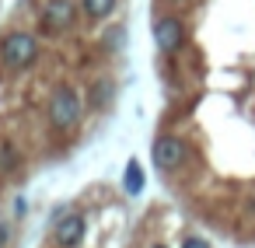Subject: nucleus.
<instances>
[{"label":"nucleus","mask_w":255,"mask_h":248,"mask_svg":"<svg viewBox=\"0 0 255 248\" xmlns=\"http://www.w3.org/2000/svg\"><path fill=\"white\" fill-rule=\"evenodd\" d=\"M0 60H4L11 70H25L39 60V42L32 32H7L4 42H0Z\"/></svg>","instance_id":"f257e3e1"},{"label":"nucleus","mask_w":255,"mask_h":248,"mask_svg":"<svg viewBox=\"0 0 255 248\" xmlns=\"http://www.w3.org/2000/svg\"><path fill=\"white\" fill-rule=\"evenodd\" d=\"M81 112H84V98L74 88H56V95L49 98V123L56 129H70L81 123Z\"/></svg>","instance_id":"f03ea898"},{"label":"nucleus","mask_w":255,"mask_h":248,"mask_svg":"<svg viewBox=\"0 0 255 248\" xmlns=\"http://www.w3.org/2000/svg\"><path fill=\"white\" fill-rule=\"evenodd\" d=\"M150 157H154V164H157L161 171H175V168H182V161H185V143H182L178 136H157L154 147H150Z\"/></svg>","instance_id":"7ed1b4c3"},{"label":"nucleus","mask_w":255,"mask_h":248,"mask_svg":"<svg viewBox=\"0 0 255 248\" xmlns=\"http://www.w3.org/2000/svg\"><path fill=\"white\" fill-rule=\"evenodd\" d=\"M154 42H157V49L161 53H178L182 49V42H185V28H182V21L178 18H157V25H154Z\"/></svg>","instance_id":"20e7f679"},{"label":"nucleus","mask_w":255,"mask_h":248,"mask_svg":"<svg viewBox=\"0 0 255 248\" xmlns=\"http://www.w3.org/2000/svg\"><path fill=\"white\" fill-rule=\"evenodd\" d=\"M77 18V7L74 0H49V4L42 7V25L53 28V32H67Z\"/></svg>","instance_id":"39448f33"},{"label":"nucleus","mask_w":255,"mask_h":248,"mask_svg":"<svg viewBox=\"0 0 255 248\" xmlns=\"http://www.w3.org/2000/svg\"><path fill=\"white\" fill-rule=\"evenodd\" d=\"M84 238V217L81 213H67L60 224H56V245L60 248H77Z\"/></svg>","instance_id":"423d86ee"},{"label":"nucleus","mask_w":255,"mask_h":248,"mask_svg":"<svg viewBox=\"0 0 255 248\" xmlns=\"http://www.w3.org/2000/svg\"><path fill=\"white\" fill-rule=\"evenodd\" d=\"M143 185H147L143 168H140L136 161H129V164H126V171H123V189H126L129 196H140V192H143Z\"/></svg>","instance_id":"0eeeda50"},{"label":"nucleus","mask_w":255,"mask_h":248,"mask_svg":"<svg viewBox=\"0 0 255 248\" xmlns=\"http://www.w3.org/2000/svg\"><path fill=\"white\" fill-rule=\"evenodd\" d=\"M81 7H84V14L91 21H102V18H109L116 11V0H81Z\"/></svg>","instance_id":"6e6552de"},{"label":"nucleus","mask_w":255,"mask_h":248,"mask_svg":"<svg viewBox=\"0 0 255 248\" xmlns=\"http://www.w3.org/2000/svg\"><path fill=\"white\" fill-rule=\"evenodd\" d=\"M14 168H18V150H14V143L0 140V175H7V171H14Z\"/></svg>","instance_id":"1a4fd4ad"},{"label":"nucleus","mask_w":255,"mask_h":248,"mask_svg":"<svg viewBox=\"0 0 255 248\" xmlns=\"http://www.w3.org/2000/svg\"><path fill=\"white\" fill-rule=\"evenodd\" d=\"M109 91H112V88H109L105 81H98V84H95V95H91V102H95V105H102V102L109 98Z\"/></svg>","instance_id":"9d476101"},{"label":"nucleus","mask_w":255,"mask_h":248,"mask_svg":"<svg viewBox=\"0 0 255 248\" xmlns=\"http://www.w3.org/2000/svg\"><path fill=\"white\" fill-rule=\"evenodd\" d=\"M182 248H210V241H203V238H185Z\"/></svg>","instance_id":"9b49d317"},{"label":"nucleus","mask_w":255,"mask_h":248,"mask_svg":"<svg viewBox=\"0 0 255 248\" xmlns=\"http://www.w3.org/2000/svg\"><path fill=\"white\" fill-rule=\"evenodd\" d=\"M7 234H11V231H7V224H0V245L7 241Z\"/></svg>","instance_id":"f8f14e48"},{"label":"nucleus","mask_w":255,"mask_h":248,"mask_svg":"<svg viewBox=\"0 0 255 248\" xmlns=\"http://www.w3.org/2000/svg\"><path fill=\"white\" fill-rule=\"evenodd\" d=\"M150 248H168V245H150Z\"/></svg>","instance_id":"ddd939ff"}]
</instances>
